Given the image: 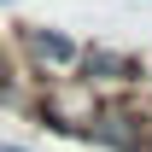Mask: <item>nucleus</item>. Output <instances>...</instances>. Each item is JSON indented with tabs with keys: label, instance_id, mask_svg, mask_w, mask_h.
I'll return each instance as SVG.
<instances>
[{
	"label": "nucleus",
	"instance_id": "1",
	"mask_svg": "<svg viewBox=\"0 0 152 152\" xmlns=\"http://www.w3.org/2000/svg\"><path fill=\"white\" fill-rule=\"evenodd\" d=\"M29 111L41 117V129H58V134H82L88 117L99 111V88L82 82V76H64V82H47V94L29 99Z\"/></svg>",
	"mask_w": 152,
	"mask_h": 152
},
{
	"label": "nucleus",
	"instance_id": "2",
	"mask_svg": "<svg viewBox=\"0 0 152 152\" xmlns=\"http://www.w3.org/2000/svg\"><path fill=\"white\" fill-rule=\"evenodd\" d=\"M146 134H152V111L146 105H134V99H99V111L88 117L82 140H94L105 152H140Z\"/></svg>",
	"mask_w": 152,
	"mask_h": 152
},
{
	"label": "nucleus",
	"instance_id": "3",
	"mask_svg": "<svg viewBox=\"0 0 152 152\" xmlns=\"http://www.w3.org/2000/svg\"><path fill=\"white\" fill-rule=\"evenodd\" d=\"M76 76L82 82H94V88H105V82H117V88H134L140 76H146V64L134 53H123V47H105V41H94V47H82L76 53Z\"/></svg>",
	"mask_w": 152,
	"mask_h": 152
},
{
	"label": "nucleus",
	"instance_id": "4",
	"mask_svg": "<svg viewBox=\"0 0 152 152\" xmlns=\"http://www.w3.org/2000/svg\"><path fill=\"white\" fill-rule=\"evenodd\" d=\"M23 58H29V70H76V53H82V41L53 29V23H23Z\"/></svg>",
	"mask_w": 152,
	"mask_h": 152
},
{
	"label": "nucleus",
	"instance_id": "5",
	"mask_svg": "<svg viewBox=\"0 0 152 152\" xmlns=\"http://www.w3.org/2000/svg\"><path fill=\"white\" fill-rule=\"evenodd\" d=\"M0 152H29V146H0Z\"/></svg>",
	"mask_w": 152,
	"mask_h": 152
},
{
	"label": "nucleus",
	"instance_id": "6",
	"mask_svg": "<svg viewBox=\"0 0 152 152\" xmlns=\"http://www.w3.org/2000/svg\"><path fill=\"white\" fill-rule=\"evenodd\" d=\"M140 152H152V134H146V146H140Z\"/></svg>",
	"mask_w": 152,
	"mask_h": 152
}]
</instances>
